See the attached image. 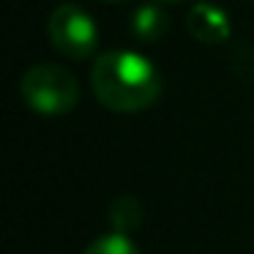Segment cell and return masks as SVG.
<instances>
[{
  "mask_svg": "<svg viewBox=\"0 0 254 254\" xmlns=\"http://www.w3.org/2000/svg\"><path fill=\"white\" fill-rule=\"evenodd\" d=\"M93 93L112 112H142L159 101L164 82L153 63L139 52L112 50L99 55L90 71Z\"/></svg>",
  "mask_w": 254,
  "mask_h": 254,
  "instance_id": "cell-1",
  "label": "cell"
},
{
  "mask_svg": "<svg viewBox=\"0 0 254 254\" xmlns=\"http://www.w3.org/2000/svg\"><path fill=\"white\" fill-rule=\"evenodd\" d=\"M19 96L22 101L44 118L68 115L79 101V82L71 71L55 63H39L30 66L19 79Z\"/></svg>",
  "mask_w": 254,
  "mask_h": 254,
  "instance_id": "cell-2",
  "label": "cell"
},
{
  "mask_svg": "<svg viewBox=\"0 0 254 254\" xmlns=\"http://www.w3.org/2000/svg\"><path fill=\"white\" fill-rule=\"evenodd\" d=\"M47 33L50 41L61 55L82 61L99 44V28L93 17L77 3H61L47 19Z\"/></svg>",
  "mask_w": 254,
  "mask_h": 254,
  "instance_id": "cell-3",
  "label": "cell"
},
{
  "mask_svg": "<svg viewBox=\"0 0 254 254\" xmlns=\"http://www.w3.org/2000/svg\"><path fill=\"white\" fill-rule=\"evenodd\" d=\"M186 28L202 44H221V41L230 39V19L221 8L210 6V3H197L189 11Z\"/></svg>",
  "mask_w": 254,
  "mask_h": 254,
  "instance_id": "cell-4",
  "label": "cell"
},
{
  "mask_svg": "<svg viewBox=\"0 0 254 254\" xmlns=\"http://www.w3.org/2000/svg\"><path fill=\"white\" fill-rule=\"evenodd\" d=\"M170 28V19L159 6H139L131 17V33L137 41H159Z\"/></svg>",
  "mask_w": 254,
  "mask_h": 254,
  "instance_id": "cell-5",
  "label": "cell"
},
{
  "mask_svg": "<svg viewBox=\"0 0 254 254\" xmlns=\"http://www.w3.org/2000/svg\"><path fill=\"white\" fill-rule=\"evenodd\" d=\"M110 224L115 232H123V235L134 232L142 224V205H139V199L128 197V194L115 197L110 202Z\"/></svg>",
  "mask_w": 254,
  "mask_h": 254,
  "instance_id": "cell-6",
  "label": "cell"
},
{
  "mask_svg": "<svg viewBox=\"0 0 254 254\" xmlns=\"http://www.w3.org/2000/svg\"><path fill=\"white\" fill-rule=\"evenodd\" d=\"M82 254H139V249L134 246V241L123 232H107V235L96 238Z\"/></svg>",
  "mask_w": 254,
  "mask_h": 254,
  "instance_id": "cell-7",
  "label": "cell"
},
{
  "mask_svg": "<svg viewBox=\"0 0 254 254\" xmlns=\"http://www.w3.org/2000/svg\"><path fill=\"white\" fill-rule=\"evenodd\" d=\"M161 3H186V0H161Z\"/></svg>",
  "mask_w": 254,
  "mask_h": 254,
  "instance_id": "cell-8",
  "label": "cell"
},
{
  "mask_svg": "<svg viewBox=\"0 0 254 254\" xmlns=\"http://www.w3.org/2000/svg\"><path fill=\"white\" fill-rule=\"evenodd\" d=\"M110 3H121V0H110Z\"/></svg>",
  "mask_w": 254,
  "mask_h": 254,
  "instance_id": "cell-9",
  "label": "cell"
}]
</instances>
